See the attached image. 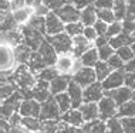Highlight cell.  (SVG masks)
<instances>
[{"label": "cell", "mask_w": 135, "mask_h": 133, "mask_svg": "<svg viewBox=\"0 0 135 133\" xmlns=\"http://www.w3.org/2000/svg\"><path fill=\"white\" fill-rule=\"evenodd\" d=\"M10 79L14 82V85L17 87V89L24 95V99L31 98L30 92L34 88V85L37 84V77L34 72H31V70L28 68V65H19L14 70V72L12 74Z\"/></svg>", "instance_id": "obj_1"}, {"label": "cell", "mask_w": 135, "mask_h": 133, "mask_svg": "<svg viewBox=\"0 0 135 133\" xmlns=\"http://www.w3.org/2000/svg\"><path fill=\"white\" fill-rule=\"evenodd\" d=\"M54 67L57 68L60 75L73 77L84 65L81 64L80 58H77L73 52H67V54H58V58L56 61V64H54Z\"/></svg>", "instance_id": "obj_2"}, {"label": "cell", "mask_w": 135, "mask_h": 133, "mask_svg": "<svg viewBox=\"0 0 135 133\" xmlns=\"http://www.w3.org/2000/svg\"><path fill=\"white\" fill-rule=\"evenodd\" d=\"M0 67H2V75H7V77H12L14 70L19 67L13 47L2 44L0 47Z\"/></svg>", "instance_id": "obj_3"}, {"label": "cell", "mask_w": 135, "mask_h": 133, "mask_svg": "<svg viewBox=\"0 0 135 133\" xmlns=\"http://www.w3.org/2000/svg\"><path fill=\"white\" fill-rule=\"evenodd\" d=\"M23 100H24V95L19 89L10 98H7L6 100H2V119L9 120L14 113L19 112V108Z\"/></svg>", "instance_id": "obj_4"}, {"label": "cell", "mask_w": 135, "mask_h": 133, "mask_svg": "<svg viewBox=\"0 0 135 133\" xmlns=\"http://www.w3.org/2000/svg\"><path fill=\"white\" fill-rule=\"evenodd\" d=\"M46 38L54 47L57 54L73 52V37H70L65 31L60 34H56V35H47Z\"/></svg>", "instance_id": "obj_5"}, {"label": "cell", "mask_w": 135, "mask_h": 133, "mask_svg": "<svg viewBox=\"0 0 135 133\" xmlns=\"http://www.w3.org/2000/svg\"><path fill=\"white\" fill-rule=\"evenodd\" d=\"M21 33H23V37H24V44H27L33 51H37L40 48V45L43 44V41L46 40L44 34L34 30V28H31L28 24L21 26Z\"/></svg>", "instance_id": "obj_6"}, {"label": "cell", "mask_w": 135, "mask_h": 133, "mask_svg": "<svg viewBox=\"0 0 135 133\" xmlns=\"http://www.w3.org/2000/svg\"><path fill=\"white\" fill-rule=\"evenodd\" d=\"M98 109H100V119L105 122L112 118H117V115H118V105L109 96H104L98 102Z\"/></svg>", "instance_id": "obj_7"}, {"label": "cell", "mask_w": 135, "mask_h": 133, "mask_svg": "<svg viewBox=\"0 0 135 133\" xmlns=\"http://www.w3.org/2000/svg\"><path fill=\"white\" fill-rule=\"evenodd\" d=\"M61 110L58 108L54 96H51L50 99H47L46 102L41 103V113H40V120H47V119H61Z\"/></svg>", "instance_id": "obj_8"}, {"label": "cell", "mask_w": 135, "mask_h": 133, "mask_svg": "<svg viewBox=\"0 0 135 133\" xmlns=\"http://www.w3.org/2000/svg\"><path fill=\"white\" fill-rule=\"evenodd\" d=\"M71 78H73V81H75L83 88H87L88 85L97 82V75L93 67H81Z\"/></svg>", "instance_id": "obj_9"}, {"label": "cell", "mask_w": 135, "mask_h": 133, "mask_svg": "<svg viewBox=\"0 0 135 133\" xmlns=\"http://www.w3.org/2000/svg\"><path fill=\"white\" fill-rule=\"evenodd\" d=\"M19 113L23 118H38L40 119V113H41V103L37 102L36 99L28 98L24 99L21 102V105L19 108Z\"/></svg>", "instance_id": "obj_10"}, {"label": "cell", "mask_w": 135, "mask_h": 133, "mask_svg": "<svg viewBox=\"0 0 135 133\" xmlns=\"http://www.w3.org/2000/svg\"><path fill=\"white\" fill-rule=\"evenodd\" d=\"M64 28H65V23L57 16L56 12H51L46 17V37L64 33Z\"/></svg>", "instance_id": "obj_11"}, {"label": "cell", "mask_w": 135, "mask_h": 133, "mask_svg": "<svg viewBox=\"0 0 135 133\" xmlns=\"http://www.w3.org/2000/svg\"><path fill=\"white\" fill-rule=\"evenodd\" d=\"M56 13L65 24L74 23V21H80V17H81V10L77 9V7L74 4H71V3H67V4H64L63 7H60L58 10H56Z\"/></svg>", "instance_id": "obj_12"}, {"label": "cell", "mask_w": 135, "mask_h": 133, "mask_svg": "<svg viewBox=\"0 0 135 133\" xmlns=\"http://www.w3.org/2000/svg\"><path fill=\"white\" fill-rule=\"evenodd\" d=\"M101 84H103V88L105 91H112V89L124 87V84H125V71L124 70L112 71L108 75V78H105Z\"/></svg>", "instance_id": "obj_13"}, {"label": "cell", "mask_w": 135, "mask_h": 133, "mask_svg": "<svg viewBox=\"0 0 135 133\" xmlns=\"http://www.w3.org/2000/svg\"><path fill=\"white\" fill-rule=\"evenodd\" d=\"M105 96V89L103 88L101 82H94L84 88V102H95L98 103Z\"/></svg>", "instance_id": "obj_14"}, {"label": "cell", "mask_w": 135, "mask_h": 133, "mask_svg": "<svg viewBox=\"0 0 135 133\" xmlns=\"http://www.w3.org/2000/svg\"><path fill=\"white\" fill-rule=\"evenodd\" d=\"M105 96H109L111 99H114V102L119 108L121 105H124V103H127L128 100L132 99V89L124 85V87L112 89V91H105Z\"/></svg>", "instance_id": "obj_15"}, {"label": "cell", "mask_w": 135, "mask_h": 133, "mask_svg": "<svg viewBox=\"0 0 135 133\" xmlns=\"http://www.w3.org/2000/svg\"><path fill=\"white\" fill-rule=\"evenodd\" d=\"M30 95L33 99H36L40 103L46 102L47 99H50L53 96L51 91H50V84L49 82H44V81H37V84L31 89Z\"/></svg>", "instance_id": "obj_16"}, {"label": "cell", "mask_w": 135, "mask_h": 133, "mask_svg": "<svg viewBox=\"0 0 135 133\" xmlns=\"http://www.w3.org/2000/svg\"><path fill=\"white\" fill-rule=\"evenodd\" d=\"M67 93L73 102V108L74 109H78L84 103V88L81 85H78L75 81L71 79L70 85H68V89H67Z\"/></svg>", "instance_id": "obj_17"}, {"label": "cell", "mask_w": 135, "mask_h": 133, "mask_svg": "<svg viewBox=\"0 0 135 133\" xmlns=\"http://www.w3.org/2000/svg\"><path fill=\"white\" fill-rule=\"evenodd\" d=\"M60 120L64 122V123H67V125L78 126V127H83L84 125H85V120H84V118H83V113L80 112V109H74V108H71L68 112L61 115Z\"/></svg>", "instance_id": "obj_18"}, {"label": "cell", "mask_w": 135, "mask_h": 133, "mask_svg": "<svg viewBox=\"0 0 135 133\" xmlns=\"http://www.w3.org/2000/svg\"><path fill=\"white\" fill-rule=\"evenodd\" d=\"M12 13H13L14 20L21 27V26H26L28 21H30L31 17L34 16V7L33 6H23V7H19V9H14Z\"/></svg>", "instance_id": "obj_19"}, {"label": "cell", "mask_w": 135, "mask_h": 133, "mask_svg": "<svg viewBox=\"0 0 135 133\" xmlns=\"http://www.w3.org/2000/svg\"><path fill=\"white\" fill-rule=\"evenodd\" d=\"M24 42V37L21 33V27L16 28V30L7 31V33H2V44H7L13 48H16L17 45L23 44Z\"/></svg>", "instance_id": "obj_20"}, {"label": "cell", "mask_w": 135, "mask_h": 133, "mask_svg": "<svg viewBox=\"0 0 135 133\" xmlns=\"http://www.w3.org/2000/svg\"><path fill=\"white\" fill-rule=\"evenodd\" d=\"M78 109L83 113V118L85 120V123L100 119V109H98V103H95V102H84Z\"/></svg>", "instance_id": "obj_21"}, {"label": "cell", "mask_w": 135, "mask_h": 133, "mask_svg": "<svg viewBox=\"0 0 135 133\" xmlns=\"http://www.w3.org/2000/svg\"><path fill=\"white\" fill-rule=\"evenodd\" d=\"M37 51L41 54V57L44 58L46 64H47L49 67H51V65H54V64H56V61H57V58H58V54H57L56 50H54V47L50 44L49 41H47V38L43 41V44L40 45V48L37 50Z\"/></svg>", "instance_id": "obj_22"}, {"label": "cell", "mask_w": 135, "mask_h": 133, "mask_svg": "<svg viewBox=\"0 0 135 133\" xmlns=\"http://www.w3.org/2000/svg\"><path fill=\"white\" fill-rule=\"evenodd\" d=\"M73 78L68 77V75H58L56 79H53L50 82V91H51V95L56 96L58 93L67 92L68 85H70Z\"/></svg>", "instance_id": "obj_23"}, {"label": "cell", "mask_w": 135, "mask_h": 133, "mask_svg": "<svg viewBox=\"0 0 135 133\" xmlns=\"http://www.w3.org/2000/svg\"><path fill=\"white\" fill-rule=\"evenodd\" d=\"M93 47H94V44L87 40L83 34L73 38V54H74L77 58H81L83 54L87 52L90 48H93Z\"/></svg>", "instance_id": "obj_24"}, {"label": "cell", "mask_w": 135, "mask_h": 133, "mask_svg": "<svg viewBox=\"0 0 135 133\" xmlns=\"http://www.w3.org/2000/svg\"><path fill=\"white\" fill-rule=\"evenodd\" d=\"M31 54H33V50L27 44H24V42L14 48V55H16V61L19 65H23V64L27 65L31 58Z\"/></svg>", "instance_id": "obj_25"}, {"label": "cell", "mask_w": 135, "mask_h": 133, "mask_svg": "<svg viewBox=\"0 0 135 133\" xmlns=\"http://www.w3.org/2000/svg\"><path fill=\"white\" fill-rule=\"evenodd\" d=\"M97 20H98L97 7L94 6V4L93 6H88V7H85V9L81 10V17H80V21H81L85 27L94 26Z\"/></svg>", "instance_id": "obj_26"}, {"label": "cell", "mask_w": 135, "mask_h": 133, "mask_svg": "<svg viewBox=\"0 0 135 133\" xmlns=\"http://www.w3.org/2000/svg\"><path fill=\"white\" fill-rule=\"evenodd\" d=\"M134 41H135V38L132 37V34L125 33V31H122V33H121V34H118L117 37L109 38V44L112 45V48H114L115 51H117L118 48H121V47L131 45Z\"/></svg>", "instance_id": "obj_27"}, {"label": "cell", "mask_w": 135, "mask_h": 133, "mask_svg": "<svg viewBox=\"0 0 135 133\" xmlns=\"http://www.w3.org/2000/svg\"><path fill=\"white\" fill-rule=\"evenodd\" d=\"M27 65H28V68L31 70V72H34L36 75H37L40 71H43L44 68L49 67V65L46 64L44 58L41 57V54H40L38 51H33L31 58H30V61H28Z\"/></svg>", "instance_id": "obj_28"}, {"label": "cell", "mask_w": 135, "mask_h": 133, "mask_svg": "<svg viewBox=\"0 0 135 133\" xmlns=\"http://www.w3.org/2000/svg\"><path fill=\"white\" fill-rule=\"evenodd\" d=\"M80 61H81V64L84 67H95V64L100 61V55H98V50L95 48V47H93V48H90L87 52H84L81 55V58H80Z\"/></svg>", "instance_id": "obj_29"}, {"label": "cell", "mask_w": 135, "mask_h": 133, "mask_svg": "<svg viewBox=\"0 0 135 133\" xmlns=\"http://www.w3.org/2000/svg\"><path fill=\"white\" fill-rule=\"evenodd\" d=\"M83 129L85 133H107V123L103 119H97L93 122H87Z\"/></svg>", "instance_id": "obj_30"}, {"label": "cell", "mask_w": 135, "mask_h": 133, "mask_svg": "<svg viewBox=\"0 0 135 133\" xmlns=\"http://www.w3.org/2000/svg\"><path fill=\"white\" fill-rule=\"evenodd\" d=\"M16 28H20V26L14 20L13 13H2V33H7V31L16 30Z\"/></svg>", "instance_id": "obj_31"}, {"label": "cell", "mask_w": 135, "mask_h": 133, "mask_svg": "<svg viewBox=\"0 0 135 133\" xmlns=\"http://www.w3.org/2000/svg\"><path fill=\"white\" fill-rule=\"evenodd\" d=\"M94 71H95V75H97V81L98 82H103L105 78H108V75L112 72V68L108 65L107 61H98L94 67Z\"/></svg>", "instance_id": "obj_32"}, {"label": "cell", "mask_w": 135, "mask_h": 133, "mask_svg": "<svg viewBox=\"0 0 135 133\" xmlns=\"http://www.w3.org/2000/svg\"><path fill=\"white\" fill-rule=\"evenodd\" d=\"M117 118L118 119H122V118H135V100L131 99L127 103L119 106Z\"/></svg>", "instance_id": "obj_33"}, {"label": "cell", "mask_w": 135, "mask_h": 133, "mask_svg": "<svg viewBox=\"0 0 135 133\" xmlns=\"http://www.w3.org/2000/svg\"><path fill=\"white\" fill-rule=\"evenodd\" d=\"M58 75H60V72L57 71V68L54 67V65H51V67L44 68L43 71H40L36 77H37L38 81H44V82H49V84H50L53 79H56Z\"/></svg>", "instance_id": "obj_34"}, {"label": "cell", "mask_w": 135, "mask_h": 133, "mask_svg": "<svg viewBox=\"0 0 135 133\" xmlns=\"http://www.w3.org/2000/svg\"><path fill=\"white\" fill-rule=\"evenodd\" d=\"M60 129H61V120L56 119L41 120V125H40V130L44 133H60Z\"/></svg>", "instance_id": "obj_35"}, {"label": "cell", "mask_w": 135, "mask_h": 133, "mask_svg": "<svg viewBox=\"0 0 135 133\" xmlns=\"http://www.w3.org/2000/svg\"><path fill=\"white\" fill-rule=\"evenodd\" d=\"M54 99H56L58 108H60L61 113H65L68 112V110L73 108V102L70 99V96H68L67 92H63V93H58V95L54 96Z\"/></svg>", "instance_id": "obj_36"}, {"label": "cell", "mask_w": 135, "mask_h": 133, "mask_svg": "<svg viewBox=\"0 0 135 133\" xmlns=\"http://www.w3.org/2000/svg\"><path fill=\"white\" fill-rule=\"evenodd\" d=\"M84 28H85V26L81 23V21H74V23H68L65 24V28L64 31L67 33L70 37H77V35H81L84 33Z\"/></svg>", "instance_id": "obj_37"}, {"label": "cell", "mask_w": 135, "mask_h": 133, "mask_svg": "<svg viewBox=\"0 0 135 133\" xmlns=\"http://www.w3.org/2000/svg\"><path fill=\"white\" fill-rule=\"evenodd\" d=\"M127 0H115L114 6H112V12H114L117 20H124L125 19V13H127Z\"/></svg>", "instance_id": "obj_38"}, {"label": "cell", "mask_w": 135, "mask_h": 133, "mask_svg": "<svg viewBox=\"0 0 135 133\" xmlns=\"http://www.w3.org/2000/svg\"><path fill=\"white\" fill-rule=\"evenodd\" d=\"M27 24L31 28H34V30H37V31H40V33H43L46 35V17L36 16V14H34Z\"/></svg>", "instance_id": "obj_39"}, {"label": "cell", "mask_w": 135, "mask_h": 133, "mask_svg": "<svg viewBox=\"0 0 135 133\" xmlns=\"http://www.w3.org/2000/svg\"><path fill=\"white\" fill-rule=\"evenodd\" d=\"M40 125H41V120L38 118H21V126L27 129V132L40 130Z\"/></svg>", "instance_id": "obj_40"}, {"label": "cell", "mask_w": 135, "mask_h": 133, "mask_svg": "<svg viewBox=\"0 0 135 133\" xmlns=\"http://www.w3.org/2000/svg\"><path fill=\"white\" fill-rule=\"evenodd\" d=\"M122 31H124V24H122V21H121V20H115V21H112V23L108 26L107 38L109 40V38H112V37H117V35L121 34Z\"/></svg>", "instance_id": "obj_41"}, {"label": "cell", "mask_w": 135, "mask_h": 133, "mask_svg": "<svg viewBox=\"0 0 135 133\" xmlns=\"http://www.w3.org/2000/svg\"><path fill=\"white\" fill-rule=\"evenodd\" d=\"M105 123H107V133H125L121 119H118V118H112V119L107 120Z\"/></svg>", "instance_id": "obj_42"}, {"label": "cell", "mask_w": 135, "mask_h": 133, "mask_svg": "<svg viewBox=\"0 0 135 133\" xmlns=\"http://www.w3.org/2000/svg\"><path fill=\"white\" fill-rule=\"evenodd\" d=\"M97 16H98V20H103L108 24H111L112 21L117 20L112 9H97Z\"/></svg>", "instance_id": "obj_43"}, {"label": "cell", "mask_w": 135, "mask_h": 133, "mask_svg": "<svg viewBox=\"0 0 135 133\" xmlns=\"http://www.w3.org/2000/svg\"><path fill=\"white\" fill-rule=\"evenodd\" d=\"M97 50H98V55H100V61H108L115 54V50L112 48V45L109 42L103 45V47H100V48H97Z\"/></svg>", "instance_id": "obj_44"}, {"label": "cell", "mask_w": 135, "mask_h": 133, "mask_svg": "<svg viewBox=\"0 0 135 133\" xmlns=\"http://www.w3.org/2000/svg\"><path fill=\"white\" fill-rule=\"evenodd\" d=\"M115 52H117V55H119V58H121L124 62H128V61H131L132 58H135L134 51H132V48H131V45L121 47V48H118Z\"/></svg>", "instance_id": "obj_45"}, {"label": "cell", "mask_w": 135, "mask_h": 133, "mask_svg": "<svg viewBox=\"0 0 135 133\" xmlns=\"http://www.w3.org/2000/svg\"><path fill=\"white\" fill-rule=\"evenodd\" d=\"M34 14L36 16H41V17H47L50 13L53 12V10H50V7L46 4L44 2L43 3H38V4H34Z\"/></svg>", "instance_id": "obj_46"}, {"label": "cell", "mask_w": 135, "mask_h": 133, "mask_svg": "<svg viewBox=\"0 0 135 133\" xmlns=\"http://www.w3.org/2000/svg\"><path fill=\"white\" fill-rule=\"evenodd\" d=\"M107 62H108V65L111 67L114 71H117V70H124V65H125V62H124V61L119 58V55H117V52L107 61Z\"/></svg>", "instance_id": "obj_47"}, {"label": "cell", "mask_w": 135, "mask_h": 133, "mask_svg": "<svg viewBox=\"0 0 135 133\" xmlns=\"http://www.w3.org/2000/svg\"><path fill=\"white\" fill-rule=\"evenodd\" d=\"M108 26H109V24H108V23H105V21H103V20H97V21H95V24H94L93 27L95 28L98 37H107Z\"/></svg>", "instance_id": "obj_48"}, {"label": "cell", "mask_w": 135, "mask_h": 133, "mask_svg": "<svg viewBox=\"0 0 135 133\" xmlns=\"http://www.w3.org/2000/svg\"><path fill=\"white\" fill-rule=\"evenodd\" d=\"M121 123L125 133H135V118H122Z\"/></svg>", "instance_id": "obj_49"}, {"label": "cell", "mask_w": 135, "mask_h": 133, "mask_svg": "<svg viewBox=\"0 0 135 133\" xmlns=\"http://www.w3.org/2000/svg\"><path fill=\"white\" fill-rule=\"evenodd\" d=\"M60 133H85L83 127H78V126H71V125H67L64 122H61V129H60Z\"/></svg>", "instance_id": "obj_50"}, {"label": "cell", "mask_w": 135, "mask_h": 133, "mask_svg": "<svg viewBox=\"0 0 135 133\" xmlns=\"http://www.w3.org/2000/svg\"><path fill=\"white\" fill-rule=\"evenodd\" d=\"M83 35H84V37H85L88 41L93 42V44L95 42V40L98 38V34H97L95 28H94L93 26H90V27H85V28H84V33H83Z\"/></svg>", "instance_id": "obj_51"}, {"label": "cell", "mask_w": 135, "mask_h": 133, "mask_svg": "<svg viewBox=\"0 0 135 133\" xmlns=\"http://www.w3.org/2000/svg\"><path fill=\"white\" fill-rule=\"evenodd\" d=\"M115 0H94V6L97 9H112Z\"/></svg>", "instance_id": "obj_52"}, {"label": "cell", "mask_w": 135, "mask_h": 133, "mask_svg": "<svg viewBox=\"0 0 135 133\" xmlns=\"http://www.w3.org/2000/svg\"><path fill=\"white\" fill-rule=\"evenodd\" d=\"M70 3L74 4L77 9L83 10V9H85V7H88V6H93L94 0H70Z\"/></svg>", "instance_id": "obj_53"}, {"label": "cell", "mask_w": 135, "mask_h": 133, "mask_svg": "<svg viewBox=\"0 0 135 133\" xmlns=\"http://www.w3.org/2000/svg\"><path fill=\"white\" fill-rule=\"evenodd\" d=\"M124 85L134 91L135 89V72H125V84Z\"/></svg>", "instance_id": "obj_54"}, {"label": "cell", "mask_w": 135, "mask_h": 133, "mask_svg": "<svg viewBox=\"0 0 135 133\" xmlns=\"http://www.w3.org/2000/svg\"><path fill=\"white\" fill-rule=\"evenodd\" d=\"M124 71H125V72H135V58H132L131 61H128V62H125Z\"/></svg>", "instance_id": "obj_55"}, {"label": "cell", "mask_w": 135, "mask_h": 133, "mask_svg": "<svg viewBox=\"0 0 135 133\" xmlns=\"http://www.w3.org/2000/svg\"><path fill=\"white\" fill-rule=\"evenodd\" d=\"M9 133H28V132H27V129H24L20 123V125H16V126H10Z\"/></svg>", "instance_id": "obj_56"}, {"label": "cell", "mask_w": 135, "mask_h": 133, "mask_svg": "<svg viewBox=\"0 0 135 133\" xmlns=\"http://www.w3.org/2000/svg\"><path fill=\"white\" fill-rule=\"evenodd\" d=\"M108 42H109V40H108L107 37H98L97 40H95V42H94V47H95V48H100V47L108 44Z\"/></svg>", "instance_id": "obj_57"}, {"label": "cell", "mask_w": 135, "mask_h": 133, "mask_svg": "<svg viewBox=\"0 0 135 133\" xmlns=\"http://www.w3.org/2000/svg\"><path fill=\"white\" fill-rule=\"evenodd\" d=\"M12 4H13V10L19 9V7L26 6V0H12Z\"/></svg>", "instance_id": "obj_58"}, {"label": "cell", "mask_w": 135, "mask_h": 133, "mask_svg": "<svg viewBox=\"0 0 135 133\" xmlns=\"http://www.w3.org/2000/svg\"><path fill=\"white\" fill-rule=\"evenodd\" d=\"M131 48H132V51H134V55H135V41L131 44Z\"/></svg>", "instance_id": "obj_59"}, {"label": "cell", "mask_w": 135, "mask_h": 133, "mask_svg": "<svg viewBox=\"0 0 135 133\" xmlns=\"http://www.w3.org/2000/svg\"><path fill=\"white\" fill-rule=\"evenodd\" d=\"M28 133H44V132H41V130H34V132H28Z\"/></svg>", "instance_id": "obj_60"}, {"label": "cell", "mask_w": 135, "mask_h": 133, "mask_svg": "<svg viewBox=\"0 0 135 133\" xmlns=\"http://www.w3.org/2000/svg\"><path fill=\"white\" fill-rule=\"evenodd\" d=\"M132 99L135 100V89H134V91H132Z\"/></svg>", "instance_id": "obj_61"}]
</instances>
